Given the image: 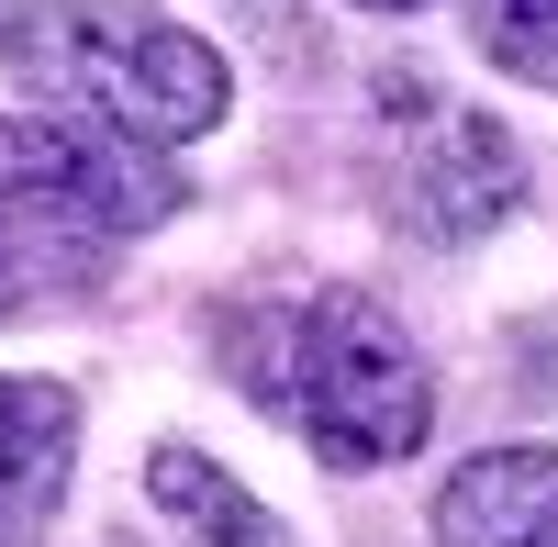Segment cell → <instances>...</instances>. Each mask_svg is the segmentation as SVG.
Returning <instances> with one entry per match:
<instances>
[{"mask_svg": "<svg viewBox=\"0 0 558 547\" xmlns=\"http://www.w3.org/2000/svg\"><path fill=\"white\" fill-rule=\"evenodd\" d=\"M12 68L45 112L101 123V134L157 146V157L179 134H213L235 112V68L202 34H179L168 12H134V0H57L45 23H23Z\"/></svg>", "mask_w": 558, "mask_h": 547, "instance_id": "cell-2", "label": "cell"}, {"mask_svg": "<svg viewBox=\"0 0 558 547\" xmlns=\"http://www.w3.org/2000/svg\"><path fill=\"white\" fill-rule=\"evenodd\" d=\"M391 101H402V112H391V123H402V157H391V212H402V235H425V246L492 235V223L525 202L514 134H502L492 112L436 101L425 78H391Z\"/></svg>", "mask_w": 558, "mask_h": 547, "instance_id": "cell-4", "label": "cell"}, {"mask_svg": "<svg viewBox=\"0 0 558 547\" xmlns=\"http://www.w3.org/2000/svg\"><path fill=\"white\" fill-rule=\"evenodd\" d=\"M357 12H425V0H357Z\"/></svg>", "mask_w": 558, "mask_h": 547, "instance_id": "cell-10", "label": "cell"}, {"mask_svg": "<svg viewBox=\"0 0 558 547\" xmlns=\"http://www.w3.org/2000/svg\"><path fill=\"white\" fill-rule=\"evenodd\" d=\"M101 268H112V235L57 223L34 202H0V325H23V313H45V302H78Z\"/></svg>", "mask_w": 558, "mask_h": 547, "instance_id": "cell-7", "label": "cell"}, {"mask_svg": "<svg viewBox=\"0 0 558 547\" xmlns=\"http://www.w3.org/2000/svg\"><path fill=\"white\" fill-rule=\"evenodd\" d=\"M0 202H34L57 223H89V235H157L191 191H179V168L157 146H123L101 123L34 112V123H0Z\"/></svg>", "mask_w": 558, "mask_h": 547, "instance_id": "cell-3", "label": "cell"}, {"mask_svg": "<svg viewBox=\"0 0 558 547\" xmlns=\"http://www.w3.org/2000/svg\"><path fill=\"white\" fill-rule=\"evenodd\" d=\"M146 491H157V503L191 525L202 547H291V536H279V514L257 503L235 470H213L202 447H157V459H146Z\"/></svg>", "mask_w": 558, "mask_h": 547, "instance_id": "cell-8", "label": "cell"}, {"mask_svg": "<svg viewBox=\"0 0 558 547\" xmlns=\"http://www.w3.org/2000/svg\"><path fill=\"white\" fill-rule=\"evenodd\" d=\"M470 34L502 78L558 89V0H470Z\"/></svg>", "mask_w": 558, "mask_h": 547, "instance_id": "cell-9", "label": "cell"}, {"mask_svg": "<svg viewBox=\"0 0 558 547\" xmlns=\"http://www.w3.org/2000/svg\"><path fill=\"white\" fill-rule=\"evenodd\" d=\"M223 369H235L279 425H302L324 470H391L436 425V380L413 336L368 291H313V302H246L223 313Z\"/></svg>", "mask_w": 558, "mask_h": 547, "instance_id": "cell-1", "label": "cell"}, {"mask_svg": "<svg viewBox=\"0 0 558 547\" xmlns=\"http://www.w3.org/2000/svg\"><path fill=\"white\" fill-rule=\"evenodd\" d=\"M78 459V391L0 369V547H45Z\"/></svg>", "mask_w": 558, "mask_h": 547, "instance_id": "cell-5", "label": "cell"}, {"mask_svg": "<svg viewBox=\"0 0 558 547\" xmlns=\"http://www.w3.org/2000/svg\"><path fill=\"white\" fill-rule=\"evenodd\" d=\"M436 547H558V447H481L447 470Z\"/></svg>", "mask_w": 558, "mask_h": 547, "instance_id": "cell-6", "label": "cell"}]
</instances>
